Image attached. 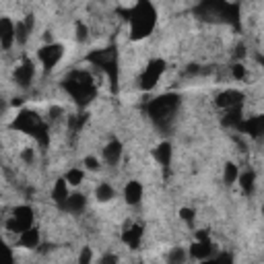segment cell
Wrapping results in <instances>:
<instances>
[{
    "label": "cell",
    "instance_id": "obj_15",
    "mask_svg": "<svg viewBox=\"0 0 264 264\" xmlns=\"http://www.w3.org/2000/svg\"><path fill=\"white\" fill-rule=\"evenodd\" d=\"M103 159H105V163H110V165H118V161L122 159V143H120V140H112V143L105 145Z\"/></svg>",
    "mask_w": 264,
    "mask_h": 264
},
{
    "label": "cell",
    "instance_id": "obj_36",
    "mask_svg": "<svg viewBox=\"0 0 264 264\" xmlns=\"http://www.w3.org/2000/svg\"><path fill=\"white\" fill-rule=\"evenodd\" d=\"M262 215H264V204H262Z\"/></svg>",
    "mask_w": 264,
    "mask_h": 264
},
{
    "label": "cell",
    "instance_id": "obj_27",
    "mask_svg": "<svg viewBox=\"0 0 264 264\" xmlns=\"http://www.w3.org/2000/svg\"><path fill=\"white\" fill-rule=\"evenodd\" d=\"M87 33H89V29H87V25L85 23H77V42H87V38H89V35H87Z\"/></svg>",
    "mask_w": 264,
    "mask_h": 264
},
{
    "label": "cell",
    "instance_id": "obj_34",
    "mask_svg": "<svg viewBox=\"0 0 264 264\" xmlns=\"http://www.w3.org/2000/svg\"><path fill=\"white\" fill-rule=\"evenodd\" d=\"M79 260H81V262H89V260H91V252H89V248H85V250L81 252Z\"/></svg>",
    "mask_w": 264,
    "mask_h": 264
},
{
    "label": "cell",
    "instance_id": "obj_13",
    "mask_svg": "<svg viewBox=\"0 0 264 264\" xmlns=\"http://www.w3.org/2000/svg\"><path fill=\"white\" fill-rule=\"evenodd\" d=\"M215 105L221 110H229V108H235V105H243V93L235 91V89H227V91L217 95Z\"/></svg>",
    "mask_w": 264,
    "mask_h": 264
},
{
    "label": "cell",
    "instance_id": "obj_10",
    "mask_svg": "<svg viewBox=\"0 0 264 264\" xmlns=\"http://www.w3.org/2000/svg\"><path fill=\"white\" fill-rule=\"evenodd\" d=\"M215 252H217L215 245H213V241H210L208 237L196 239L194 243L190 245V256L194 258V260H213Z\"/></svg>",
    "mask_w": 264,
    "mask_h": 264
},
{
    "label": "cell",
    "instance_id": "obj_35",
    "mask_svg": "<svg viewBox=\"0 0 264 264\" xmlns=\"http://www.w3.org/2000/svg\"><path fill=\"white\" fill-rule=\"evenodd\" d=\"M116 260H118L116 256H105V258H103L101 262H116Z\"/></svg>",
    "mask_w": 264,
    "mask_h": 264
},
{
    "label": "cell",
    "instance_id": "obj_23",
    "mask_svg": "<svg viewBox=\"0 0 264 264\" xmlns=\"http://www.w3.org/2000/svg\"><path fill=\"white\" fill-rule=\"evenodd\" d=\"M237 180H239V186H241V190L245 192V194H252V192H254V182H256V173L252 169H248V171L239 173Z\"/></svg>",
    "mask_w": 264,
    "mask_h": 264
},
{
    "label": "cell",
    "instance_id": "obj_30",
    "mask_svg": "<svg viewBox=\"0 0 264 264\" xmlns=\"http://www.w3.org/2000/svg\"><path fill=\"white\" fill-rule=\"evenodd\" d=\"M85 167L91 169V171H97L99 169V161L95 159V157H85Z\"/></svg>",
    "mask_w": 264,
    "mask_h": 264
},
{
    "label": "cell",
    "instance_id": "obj_33",
    "mask_svg": "<svg viewBox=\"0 0 264 264\" xmlns=\"http://www.w3.org/2000/svg\"><path fill=\"white\" fill-rule=\"evenodd\" d=\"M213 260H215V262H225V260H227V262H231V260H233V256H231V254H219V256L215 254V256H213Z\"/></svg>",
    "mask_w": 264,
    "mask_h": 264
},
{
    "label": "cell",
    "instance_id": "obj_7",
    "mask_svg": "<svg viewBox=\"0 0 264 264\" xmlns=\"http://www.w3.org/2000/svg\"><path fill=\"white\" fill-rule=\"evenodd\" d=\"M33 227V208L27 204H21L13 210L11 219L7 221V229L15 233H23L25 229Z\"/></svg>",
    "mask_w": 264,
    "mask_h": 264
},
{
    "label": "cell",
    "instance_id": "obj_11",
    "mask_svg": "<svg viewBox=\"0 0 264 264\" xmlns=\"http://www.w3.org/2000/svg\"><path fill=\"white\" fill-rule=\"evenodd\" d=\"M17 42V23H13L9 17L0 19V46L3 50H11Z\"/></svg>",
    "mask_w": 264,
    "mask_h": 264
},
{
    "label": "cell",
    "instance_id": "obj_16",
    "mask_svg": "<svg viewBox=\"0 0 264 264\" xmlns=\"http://www.w3.org/2000/svg\"><path fill=\"white\" fill-rule=\"evenodd\" d=\"M140 239H143V227H140V225H132L124 233H122V241H124L128 248H138Z\"/></svg>",
    "mask_w": 264,
    "mask_h": 264
},
{
    "label": "cell",
    "instance_id": "obj_26",
    "mask_svg": "<svg viewBox=\"0 0 264 264\" xmlns=\"http://www.w3.org/2000/svg\"><path fill=\"white\" fill-rule=\"evenodd\" d=\"M237 178H239L237 165L235 163H227L225 165V171H223V182L225 184H233V182H237Z\"/></svg>",
    "mask_w": 264,
    "mask_h": 264
},
{
    "label": "cell",
    "instance_id": "obj_8",
    "mask_svg": "<svg viewBox=\"0 0 264 264\" xmlns=\"http://www.w3.org/2000/svg\"><path fill=\"white\" fill-rule=\"evenodd\" d=\"M165 73V60H159V58H155L147 64V68L143 70V75H140V89L143 91H149L153 89V87L159 83L161 75Z\"/></svg>",
    "mask_w": 264,
    "mask_h": 264
},
{
    "label": "cell",
    "instance_id": "obj_14",
    "mask_svg": "<svg viewBox=\"0 0 264 264\" xmlns=\"http://www.w3.org/2000/svg\"><path fill=\"white\" fill-rule=\"evenodd\" d=\"M33 77H35V66L31 60H23L15 70V81L19 87H29L33 83Z\"/></svg>",
    "mask_w": 264,
    "mask_h": 264
},
{
    "label": "cell",
    "instance_id": "obj_4",
    "mask_svg": "<svg viewBox=\"0 0 264 264\" xmlns=\"http://www.w3.org/2000/svg\"><path fill=\"white\" fill-rule=\"evenodd\" d=\"M15 130L19 132H25L29 136H33L35 140L40 143V147H48L50 143V130H48V124L42 120V116L33 110H21L17 114V118L13 120L11 124Z\"/></svg>",
    "mask_w": 264,
    "mask_h": 264
},
{
    "label": "cell",
    "instance_id": "obj_22",
    "mask_svg": "<svg viewBox=\"0 0 264 264\" xmlns=\"http://www.w3.org/2000/svg\"><path fill=\"white\" fill-rule=\"evenodd\" d=\"M171 153H173L171 145H169V143H161L159 147L155 149V159L159 161L163 167H167V165L171 163Z\"/></svg>",
    "mask_w": 264,
    "mask_h": 264
},
{
    "label": "cell",
    "instance_id": "obj_19",
    "mask_svg": "<svg viewBox=\"0 0 264 264\" xmlns=\"http://www.w3.org/2000/svg\"><path fill=\"white\" fill-rule=\"evenodd\" d=\"M68 196H70V194H68V182H66V178L56 180L54 188H52V200H54L58 206H62V204L66 202Z\"/></svg>",
    "mask_w": 264,
    "mask_h": 264
},
{
    "label": "cell",
    "instance_id": "obj_21",
    "mask_svg": "<svg viewBox=\"0 0 264 264\" xmlns=\"http://www.w3.org/2000/svg\"><path fill=\"white\" fill-rule=\"evenodd\" d=\"M85 204H87V200H85L83 194H70L60 208H64L66 213H81V210L85 208Z\"/></svg>",
    "mask_w": 264,
    "mask_h": 264
},
{
    "label": "cell",
    "instance_id": "obj_32",
    "mask_svg": "<svg viewBox=\"0 0 264 264\" xmlns=\"http://www.w3.org/2000/svg\"><path fill=\"white\" fill-rule=\"evenodd\" d=\"M23 159H25L27 163H33V159H35L33 149H25V151H23Z\"/></svg>",
    "mask_w": 264,
    "mask_h": 264
},
{
    "label": "cell",
    "instance_id": "obj_20",
    "mask_svg": "<svg viewBox=\"0 0 264 264\" xmlns=\"http://www.w3.org/2000/svg\"><path fill=\"white\" fill-rule=\"evenodd\" d=\"M241 122H243V116H241V105H235V108L225 110V116H223V124H225V126L239 128Z\"/></svg>",
    "mask_w": 264,
    "mask_h": 264
},
{
    "label": "cell",
    "instance_id": "obj_24",
    "mask_svg": "<svg viewBox=\"0 0 264 264\" xmlns=\"http://www.w3.org/2000/svg\"><path fill=\"white\" fill-rule=\"evenodd\" d=\"M95 196H97V200L99 202H108V200H112L114 196H116V190L110 186V184H99L97 186V190H95Z\"/></svg>",
    "mask_w": 264,
    "mask_h": 264
},
{
    "label": "cell",
    "instance_id": "obj_18",
    "mask_svg": "<svg viewBox=\"0 0 264 264\" xmlns=\"http://www.w3.org/2000/svg\"><path fill=\"white\" fill-rule=\"evenodd\" d=\"M19 243L23 245V248H38L40 245V231H38V227H29V229H25L23 233H19Z\"/></svg>",
    "mask_w": 264,
    "mask_h": 264
},
{
    "label": "cell",
    "instance_id": "obj_3",
    "mask_svg": "<svg viewBox=\"0 0 264 264\" xmlns=\"http://www.w3.org/2000/svg\"><path fill=\"white\" fill-rule=\"evenodd\" d=\"M62 85H64L66 93L73 97L79 105H87L97 95L95 81H93L91 73H87V70H73V73L64 79Z\"/></svg>",
    "mask_w": 264,
    "mask_h": 264
},
{
    "label": "cell",
    "instance_id": "obj_2",
    "mask_svg": "<svg viewBox=\"0 0 264 264\" xmlns=\"http://www.w3.org/2000/svg\"><path fill=\"white\" fill-rule=\"evenodd\" d=\"M196 15L210 23H227L239 27V5L229 0H200Z\"/></svg>",
    "mask_w": 264,
    "mask_h": 264
},
{
    "label": "cell",
    "instance_id": "obj_29",
    "mask_svg": "<svg viewBox=\"0 0 264 264\" xmlns=\"http://www.w3.org/2000/svg\"><path fill=\"white\" fill-rule=\"evenodd\" d=\"M184 258H186V254L182 252V248H175V250L169 254V258H167V260H169V262H182Z\"/></svg>",
    "mask_w": 264,
    "mask_h": 264
},
{
    "label": "cell",
    "instance_id": "obj_25",
    "mask_svg": "<svg viewBox=\"0 0 264 264\" xmlns=\"http://www.w3.org/2000/svg\"><path fill=\"white\" fill-rule=\"evenodd\" d=\"M64 178H66V182H68L70 186H79V184H83V180H85V171L73 167V169H68V171H66Z\"/></svg>",
    "mask_w": 264,
    "mask_h": 264
},
{
    "label": "cell",
    "instance_id": "obj_6",
    "mask_svg": "<svg viewBox=\"0 0 264 264\" xmlns=\"http://www.w3.org/2000/svg\"><path fill=\"white\" fill-rule=\"evenodd\" d=\"M87 60L93 62L97 68H101L105 75H108L110 83H112V89H116L118 85V50L114 46L110 48H103V50H93Z\"/></svg>",
    "mask_w": 264,
    "mask_h": 264
},
{
    "label": "cell",
    "instance_id": "obj_28",
    "mask_svg": "<svg viewBox=\"0 0 264 264\" xmlns=\"http://www.w3.org/2000/svg\"><path fill=\"white\" fill-rule=\"evenodd\" d=\"M231 77L237 79V81L245 79V68H243L241 64H233V66H231Z\"/></svg>",
    "mask_w": 264,
    "mask_h": 264
},
{
    "label": "cell",
    "instance_id": "obj_5",
    "mask_svg": "<svg viewBox=\"0 0 264 264\" xmlns=\"http://www.w3.org/2000/svg\"><path fill=\"white\" fill-rule=\"evenodd\" d=\"M178 108H180V97L173 93H165V95H159L147 103V114L151 116L155 124L165 126L173 118V114L178 112Z\"/></svg>",
    "mask_w": 264,
    "mask_h": 264
},
{
    "label": "cell",
    "instance_id": "obj_31",
    "mask_svg": "<svg viewBox=\"0 0 264 264\" xmlns=\"http://www.w3.org/2000/svg\"><path fill=\"white\" fill-rule=\"evenodd\" d=\"M180 217H182L184 221L192 223V221H194V210H192V208H182V210H180Z\"/></svg>",
    "mask_w": 264,
    "mask_h": 264
},
{
    "label": "cell",
    "instance_id": "obj_12",
    "mask_svg": "<svg viewBox=\"0 0 264 264\" xmlns=\"http://www.w3.org/2000/svg\"><path fill=\"white\" fill-rule=\"evenodd\" d=\"M237 130H239V132H245L248 136H252V138H256V140L262 138V136H264V114L252 116V118H248V120H243Z\"/></svg>",
    "mask_w": 264,
    "mask_h": 264
},
{
    "label": "cell",
    "instance_id": "obj_17",
    "mask_svg": "<svg viewBox=\"0 0 264 264\" xmlns=\"http://www.w3.org/2000/svg\"><path fill=\"white\" fill-rule=\"evenodd\" d=\"M140 198H143V186H140V182H136V180L128 182L124 188V200L128 204H138Z\"/></svg>",
    "mask_w": 264,
    "mask_h": 264
},
{
    "label": "cell",
    "instance_id": "obj_9",
    "mask_svg": "<svg viewBox=\"0 0 264 264\" xmlns=\"http://www.w3.org/2000/svg\"><path fill=\"white\" fill-rule=\"evenodd\" d=\"M62 56H64V48L60 46V44H48V46H44L40 52H38V58H40V62L50 70V68H54L60 60H62Z\"/></svg>",
    "mask_w": 264,
    "mask_h": 264
},
{
    "label": "cell",
    "instance_id": "obj_1",
    "mask_svg": "<svg viewBox=\"0 0 264 264\" xmlns=\"http://www.w3.org/2000/svg\"><path fill=\"white\" fill-rule=\"evenodd\" d=\"M120 15H124L128 23H130V38L134 42L147 38L149 33H153L155 23H157V11L149 0H138V3L128 9V11H120Z\"/></svg>",
    "mask_w": 264,
    "mask_h": 264
}]
</instances>
